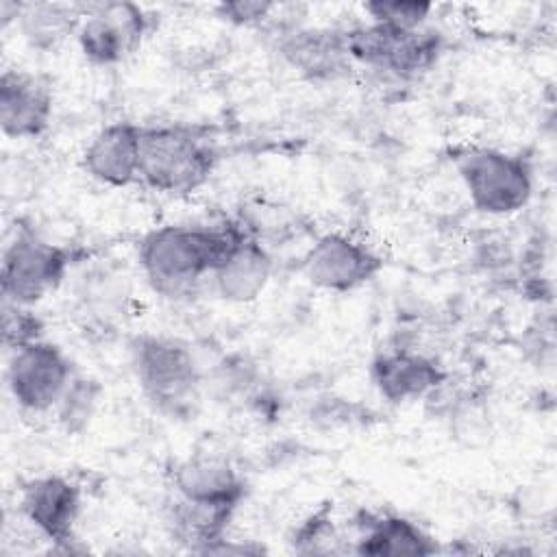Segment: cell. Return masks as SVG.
<instances>
[{
	"label": "cell",
	"mask_w": 557,
	"mask_h": 557,
	"mask_svg": "<svg viewBox=\"0 0 557 557\" xmlns=\"http://www.w3.org/2000/svg\"><path fill=\"white\" fill-rule=\"evenodd\" d=\"M248 231L235 222L168 224L146 233L137 261L148 285L163 298H185L211 278Z\"/></svg>",
	"instance_id": "cell-1"
},
{
	"label": "cell",
	"mask_w": 557,
	"mask_h": 557,
	"mask_svg": "<svg viewBox=\"0 0 557 557\" xmlns=\"http://www.w3.org/2000/svg\"><path fill=\"white\" fill-rule=\"evenodd\" d=\"M131 368L146 400L168 418H189L200 394V368L191 350L163 335H139L131 344Z\"/></svg>",
	"instance_id": "cell-2"
},
{
	"label": "cell",
	"mask_w": 557,
	"mask_h": 557,
	"mask_svg": "<svg viewBox=\"0 0 557 557\" xmlns=\"http://www.w3.org/2000/svg\"><path fill=\"white\" fill-rule=\"evenodd\" d=\"M215 165L211 144L187 126H141L139 183L168 194L183 196L202 187Z\"/></svg>",
	"instance_id": "cell-3"
},
{
	"label": "cell",
	"mask_w": 557,
	"mask_h": 557,
	"mask_svg": "<svg viewBox=\"0 0 557 557\" xmlns=\"http://www.w3.org/2000/svg\"><path fill=\"white\" fill-rule=\"evenodd\" d=\"M459 178L474 209L487 215H511L520 211L533 194V176L518 154L468 146L455 157Z\"/></svg>",
	"instance_id": "cell-4"
},
{
	"label": "cell",
	"mask_w": 557,
	"mask_h": 557,
	"mask_svg": "<svg viewBox=\"0 0 557 557\" xmlns=\"http://www.w3.org/2000/svg\"><path fill=\"white\" fill-rule=\"evenodd\" d=\"M346 44L352 63L405 81L429 72L444 48L442 35L431 26L400 30L376 22L346 28Z\"/></svg>",
	"instance_id": "cell-5"
},
{
	"label": "cell",
	"mask_w": 557,
	"mask_h": 557,
	"mask_svg": "<svg viewBox=\"0 0 557 557\" xmlns=\"http://www.w3.org/2000/svg\"><path fill=\"white\" fill-rule=\"evenodd\" d=\"M70 250L22 228L2 252V300L33 307L54 292L67 274Z\"/></svg>",
	"instance_id": "cell-6"
},
{
	"label": "cell",
	"mask_w": 557,
	"mask_h": 557,
	"mask_svg": "<svg viewBox=\"0 0 557 557\" xmlns=\"http://www.w3.org/2000/svg\"><path fill=\"white\" fill-rule=\"evenodd\" d=\"M74 376L67 355L46 339L13 350L7 366V387L28 413L52 411Z\"/></svg>",
	"instance_id": "cell-7"
},
{
	"label": "cell",
	"mask_w": 557,
	"mask_h": 557,
	"mask_svg": "<svg viewBox=\"0 0 557 557\" xmlns=\"http://www.w3.org/2000/svg\"><path fill=\"white\" fill-rule=\"evenodd\" d=\"M148 33V13L133 2H100L83 7L76 41L94 65H115L141 46Z\"/></svg>",
	"instance_id": "cell-8"
},
{
	"label": "cell",
	"mask_w": 557,
	"mask_h": 557,
	"mask_svg": "<svg viewBox=\"0 0 557 557\" xmlns=\"http://www.w3.org/2000/svg\"><path fill=\"white\" fill-rule=\"evenodd\" d=\"M381 268L383 259L372 246L337 231L318 237L302 259L309 283L333 294H346L366 285Z\"/></svg>",
	"instance_id": "cell-9"
},
{
	"label": "cell",
	"mask_w": 557,
	"mask_h": 557,
	"mask_svg": "<svg viewBox=\"0 0 557 557\" xmlns=\"http://www.w3.org/2000/svg\"><path fill=\"white\" fill-rule=\"evenodd\" d=\"M20 513L57 550L72 553L81 516V490L65 476L46 474L30 479L20 490Z\"/></svg>",
	"instance_id": "cell-10"
},
{
	"label": "cell",
	"mask_w": 557,
	"mask_h": 557,
	"mask_svg": "<svg viewBox=\"0 0 557 557\" xmlns=\"http://www.w3.org/2000/svg\"><path fill=\"white\" fill-rule=\"evenodd\" d=\"M52 89L39 74L9 67L0 76V128L11 139H35L52 120Z\"/></svg>",
	"instance_id": "cell-11"
},
{
	"label": "cell",
	"mask_w": 557,
	"mask_h": 557,
	"mask_svg": "<svg viewBox=\"0 0 557 557\" xmlns=\"http://www.w3.org/2000/svg\"><path fill=\"white\" fill-rule=\"evenodd\" d=\"M370 379L387 403H411L433 396L444 383L442 366L411 348H389L374 357Z\"/></svg>",
	"instance_id": "cell-12"
},
{
	"label": "cell",
	"mask_w": 557,
	"mask_h": 557,
	"mask_svg": "<svg viewBox=\"0 0 557 557\" xmlns=\"http://www.w3.org/2000/svg\"><path fill=\"white\" fill-rule=\"evenodd\" d=\"M283 61L309 81H333L352 67L346 30L292 28L278 41Z\"/></svg>",
	"instance_id": "cell-13"
},
{
	"label": "cell",
	"mask_w": 557,
	"mask_h": 557,
	"mask_svg": "<svg viewBox=\"0 0 557 557\" xmlns=\"http://www.w3.org/2000/svg\"><path fill=\"white\" fill-rule=\"evenodd\" d=\"M139 137L141 126L131 122L102 126L83 150L85 172L109 187L139 183Z\"/></svg>",
	"instance_id": "cell-14"
},
{
	"label": "cell",
	"mask_w": 557,
	"mask_h": 557,
	"mask_svg": "<svg viewBox=\"0 0 557 557\" xmlns=\"http://www.w3.org/2000/svg\"><path fill=\"white\" fill-rule=\"evenodd\" d=\"M172 479L176 494L187 500L239 507L244 498V479L220 455H191L174 468Z\"/></svg>",
	"instance_id": "cell-15"
},
{
	"label": "cell",
	"mask_w": 557,
	"mask_h": 557,
	"mask_svg": "<svg viewBox=\"0 0 557 557\" xmlns=\"http://www.w3.org/2000/svg\"><path fill=\"white\" fill-rule=\"evenodd\" d=\"M272 276V257L265 246L248 231L233 252L220 263L211 281L220 298L228 302H252L268 287Z\"/></svg>",
	"instance_id": "cell-16"
},
{
	"label": "cell",
	"mask_w": 557,
	"mask_h": 557,
	"mask_svg": "<svg viewBox=\"0 0 557 557\" xmlns=\"http://www.w3.org/2000/svg\"><path fill=\"white\" fill-rule=\"evenodd\" d=\"M359 555H431L437 544L416 522L392 513H361L355 522Z\"/></svg>",
	"instance_id": "cell-17"
},
{
	"label": "cell",
	"mask_w": 557,
	"mask_h": 557,
	"mask_svg": "<svg viewBox=\"0 0 557 557\" xmlns=\"http://www.w3.org/2000/svg\"><path fill=\"white\" fill-rule=\"evenodd\" d=\"M81 22L83 4L22 2L15 24L30 48L48 52L59 48L72 33H76Z\"/></svg>",
	"instance_id": "cell-18"
},
{
	"label": "cell",
	"mask_w": 557,
	"mask_h": 557,
	"mask_svg": "<svg viewBox=\"0 0 557 557\" xmlns=\"http://www.w3.org/2000/svg\"><path fill=\"white\" fill-rule=\"evenodd\" d=\"M102 387L98 381L87 376H74L54 407L59 424L65 433H83L94 420L100 405Z\"/></svg>",
	"instance_id": "cell-19"
},
{
	"label": "cell",
	"mask_w": 557,
	"mask_h": 557,
	"mask_svg": "<svg viewBox=\"0 0 557 557\" xmlns=\"http://www.w3.org/2000/svg\"><path fill=\"white\" fill-rule=\"evenodd\" d=\"M433 11L431 2H418V0H374L363 4V13H368L370 22L411 30L426 26V20Z\"/></svg>",
	"instance_id": "cell-20"
},
{
	"label": "cell",
	"mask_w": 557,
	"mask_h": 557,
	"mask_svg": "<svg viewBox=\"0 0 557 557\" xmlns=\"http://www.w3.org/2000/svg\"><path fill=\"white\" fill-rule=\"evenodd\" d=\"M44 339L41 318L24 305L2 300V342L9 352Z\"/></svg>",
	"instance_id": "cell-21"
},
{
	"label": "cell",
	"mask_w": 557,
	"mask_h": 557,
	"mask_svg": "<svg viewBox=\"0 0 557 557\" xmlns=\"http://www.w3.org/2000/svg\"><path fill=\"white\" fill-rule=\"evenodd\" d=\"M335 542H337V535H335L333 522L324 513H313L294 533V544H296V550L300 553H331L335 550L333 548Z\"/></svg>",
	"instance_id": "cell-22"
},
{
	"label": "cell",
	"mask_w": 557,
	"mask_h": 557,
	"mask_svg": "<svg viewBox=\"0 0 557 557\" xmlns=\"http://www.w3.org/2000/svg\"><path fill=\"white\" fill-rule=\"evenodd\" d=\"M272 11H276V4L259 2V0H233V2H222L215 7L218 17L233 26L261 24L263 20L272 17Z\"/></svg>",
	"instance_id": "cell-23"
}]
</instances>
